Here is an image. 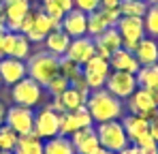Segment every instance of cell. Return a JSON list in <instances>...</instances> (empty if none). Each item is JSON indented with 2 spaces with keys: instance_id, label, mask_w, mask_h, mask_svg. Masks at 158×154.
I'll return each mask as SVG.
<instances>
[{
  "instance_id": "1",
  "label": "cell",
  "mask_w": 158,
  "mask_h": 154,
  "mask_svg": "<svg viewBox=\"0 0 158 154\" xmlns=\"http://www.w3.org/2000/svg\"><path fill=\"white\" fill-rule=\"evenodd\" d=\"M85 107H88V111H90V116L96 124L109 122V120H120L124 116V101L113 96L105 88L92 90L88 101H85Z\"/></svg>"
},
{
  "instance_id": "2",
  "label": "cell",
  "mask_w": 158,
  "mask_h": 154,
  "mask_svg": "<svg viewBox=\"0 0 158 154\" xmlns=\"http://www.w3.org/2000/svg\"><path fill=\"white\" fill-rule=\"evenodd\" d=\"M26 71H28V77L30 79H34L41 86H47L53 77L60 73V58L52 56L49 51L32 53V56H28Z\"/></svg>"
},
{
  "instance_id": "3",
  "label": "cell",
  "mask_w": 158,
  "mask_h": 154,
  "mask_svg": "<svg viewBox=\"0 0 158 154\" xmlns=\"http://www.w3.org/2000/svg\"><path fill=\"white\" fill-rule=\"evenodd\" d=\"M56 28H60V22H53L49 15H45L41 9L39 11H28V15L24 17V22L19 26V32L26 36L30 43H43L45 41V36L56 30Z\"/></svg>"
},
{
  "instance_id": "4",
  "label": "cell",
  "mask_w": 158,
  "mask_h": 154,
  "mask_svg": "<svg viewBox=\"0 0 158 154\" xmlns=\"http://www.w3.org/2000/svg\"><path fill=\"white\" fill-rule=\"evenodd\" d=\"M96 137H98V143L101 148L105 150H111V152H120L124 150L131 141L126 137V130L122 126V120H109V122H101L96 124Z\"/></svg>"
},
{
  "instance_id": "5",
  "label": "cell",
  "mask_w": 158,
  "mask_h": 154,
  "mask_svg": "<svg viewBox=\"0 0 158 154\" xmlns=\"http://www.w3.org/2000/svg\"><path fill=\"white\" fill-rule=\"evenodd\" d=\"M11 99H13L15 105L34 109L43 101V86L36 83L30 77H24L22 81H17L15 86H11Z\"/></svg>"
},
{
  "instance_id": "6",
  "label": "cell",
  "mask_w": 158,
  "mask_h": 154,
  "mask_svg": "<svg viewBox=\"0 0 158 154\" xmlns=\"http://www.w3.org/2000/svg\"><path fill=\"white\" fill-rule=\"evenodd\" d=\"M109 73H111L109 60L103 58V56H98V53H94V56L81 66V75L88 81L90 90H101V88H105V81H107V77H109Z\"/></svg>"
},
{
  "instance_id": "7",
  "label": "cell",
  "mask_w": 158,
  "mask_h": 154,
  "mask_svg": "<svg viewBox=\"0 0 158 154\" xmlns=\"http://www.w3.org/2000/svg\"><path fill=\"white\" fill-rule=\"evenodd\" d=\"M120 17H122L120 9H105V6H101V9L88 13V36L96 39V36L103 34L105 30L115 28V24L120 22Z\"/></svg>"
},
{
  "instance_id": "8",
  "label": "cell",
  "mask_w": 158,
  "mask_h": 154,
  "mask_svg": "<svg viewBox=\"0 0 158 154\" xmlns=\"http://www.w3.org/2000/svg\"><path fill=\"white\" fill-rule=\"evenodd\" d=\"M115 30L120 32L122 39V47L126 49H135L137 43L145 36V26H143V17H120V22L115 24Z\"/></svg>"
},
{
  "instance_id": "9",
  "label": "cell",
  "mask_w": 158,
  "mask_h": 154,
  "mask_svg": "<svg viewBox=\"0 0 158 154\" xmlns=\"http://www.w3.org/2000/svg\"><path fill=\"white\" fill-rule=\"evenodd\" d=\"M137 88H139V83H137L135 73H126V71H111L105 81V90H109L120 101H126Z\"/></svg>"
},
{
  "instance_id": "10",
  "label": "cell",
  "mask_w": 158,
  "mask_h": 154,
  "mask_svg": "<svg viewBox=\"0 0 158 154\" xmlns=\"http://www.w3.org/2000/svg\"><path fill=\"white\" fill-rule=\"evenodd\" d=\"M126 103H128L131 113H137V116H141L145 120H154L158 116V103L154 101L152 92L145 90V88H137L126 99Z\"/></svg>"
},
{
  "instance_id": "11",
  "label": "cell",
  "mask_w": 158,
  "mask_h": 154,
  "mask_svg": "<svg viewBox=\"0 0 158 154\" xmlns=\"http://www.w3.org/2000/svg\"><path fill=\"white\" fill-rule=\"evenodd\" d=\"M34 133L41 139H52L60 135V113H56L49 105L34 111Z\"/></svg>"
},
{
  "instance_id": "12",
  "label": "cell",
  "mask_w": 158,
  "mask_h": 154,
  "mask_svg": "<svg viewBox=\"0 0 158 154\" xmlns=\"http://www.w3.org/2000/svg\"><path fill=\"white\" fill-rule=\"evenodd\" d=\"M30 9H32L30 0H2L0 11H2L6 30L19 32V26H22V22H24V17L28 15Z\"/></svg>"
},
{
  "instance_id": "13",
  "label": "cell",
  "mask_w": 158,
  "mask_h": 154,
  "mask_svg": "<svg viewBox=\"0 0 158 154\" xmlns=\"http://www.w3.org/2000/svg\"><path fill=\"white\" fill-rule=\"evenodd\" d=\"M6 126H11L17 135H26L34 130V109L22 107V105H11L6 107Z\"/></svg>"
},
{
  "instance_id": "14",
  "label": "cell",
  "mask_w": 158,
  "mask_h": 154,
  "mask_svg": "<svg viewBox=\"0 0 158 154\" xmlns=\"http://www.w3.org/2000/svg\"><path fill=\"white\" fill-rule=\"evenodd\" d=\"M85 126H94V120H92V116H90L85 105L75 109V111L60 113V135L71 137L73 133H77L79 128H85Z\"/></svg>"
},
{
  "instance_id": "15",
  "label": "cell",
  "mask_w": 158,
  "mask_h": 154,
  "mask_svg": "<svg viewBox=\"0 0 158 154\" xmlns=\"http://www.w3.org/2000/svg\"><path fill=\"white\" fill-rule=\"evenodd\" d=\"M17 58V60H26L30 56V41L22 32H13L6 30L4 32V43H2V58Z\"/></svg>"
},
{
  "instance_id": "16",
  "label": "cell",
  "mask_w": 158,
  "mask_h": 154,
  "mask_svg": "<svg viewBox=\"0 0 158 154\" xmlns=\"http://www.w3.org/2000/svg\"><path fill=\"white\" fill-rule=\"evenodd\" d=\"M24 77H28L26 62L17 60V58H0V81L4 86H15L17 81H22Z\"/></svg>"
},
{
  "instance_id": "17",
  "label": "cell",
  "mask_w": 158,
  "mask_h": 154,
  "mask_svg": "<svg viewBox=\"0 0 158 154\" xmlns=\"http://www.w3.org/2000/svg\"><path fill=\"white\" fill-rule=\"evenodd\" d=\"M96 53V43L92 36H77V39H71V45H69V51H66V58L75 60L77 64H85L92 56Z\"/></svg>"
},
{
  "instance_id": "18",
  "label": "cell",
  "mask_w": 158,
  "mask_h": 154,
  "mask_svg": "<svg viewBox=\"0 0 158 154\" xmlns=\"http://www.w3.org/2000/svg\"><path fill=\"white\" fill-rule=\"evenodd\" d=\"M122 120V126L126 130V137H128V141L131 143H139V141H143L148 135H152L150 133V120H145V118H141V116H137V113H128V116H124V118H120Z\"/></svg>"
},
{
  "instance_id": "19",
  "label": "cell",
  "mask_w": 158,
  "mask_h": 154,
  "mask_svg": "<svg viewBox=\"0 0 158 154\" xmlns=\"http://www.w3.org/2000/svg\"><path fill=\"white\" fill-rule=\"evenodd\" d=\"M60 28H62L71 39L85 36V34H88V13H83V11H79V9H71V11L62 17Z\"/></svg>"
},
{
  "instance_id": "20",
  "label": "cell",
  "mask_w": 158,
  "mask_h": 154,
  "mask_svg": "<svg viewBox=\"0 0 158 154\" xmlns=\"http://www.w3.org/2000/svg\"><path fill=\"white\" fill-rule=\"evenodd\" d=\"M71 143L75 148V154H92L101 148L98 137H96V128L94 126H85L79 128L77 133L71 135Z\"/></svg>"
},
{
  "instance_id": "21",
  "label": "cell",
  "mask_w": 158,
  "mask_h": 154,
  "mask_svg": "<svg viewBox=\"0 0 158 154\" xmlns=\"http://www.w3.org/2000/svg\"><path fill=\"white\" fill-rule=\"evenodd\" d=\"M85 101H88V96H83L81 92H77L73 86H69L60 96L53 99L49 107H52L56 113H64V111H75V109H79V107H83Z\"/></svg>"
},
{
  "instance_id": "22",
  "label": "cell",
  "mask_w": 158,
  "mask_h": 154,
  "mask_svg": "<svg viewBox=\"0 0 158 154\" xmlns=\"http://www.w3.org/2000/svg\"><path fill=\"white\" fill-rule=\"evenodd\" d=\"M109 66H111V71H126V73H137L141 69L135 53L126 47H120L118 51H113L109 56Z\"/></svg>"
},
{
  "instance_id": "23",
  "label": "cell",
  "mask_w": 158,
  "mask_h": 154,
  "mask_svg": "<svg viewBox=\"0 0 158 154\" xmlns=\"http://www.w3.org/2000/svg\"><path fill=\"white\" fill-rule=\"evenodd\" d=\"M135 58L139 60L141 66H148V64H156L158 62V41L152 36H143L137 47L132 49Z\"/></svg>"
},
{
  "instance_id": "24",
  "label": "cell",
  "mask_w": 158,
  "mask_h": 154,
  "mask_svg": "<svg viewBox=\"0 0 158 154\" xmlns=\"http://www.w3.org/2000/svg\"><path fill=\"white\" fill-rule=\"evenodd\" d=\"M43 43H45V51H49L56 58H62V56H66V51H69L71 36H69L62 28H56V30H52V32L45 36Z\"/></svg>"
},
{
  "instance_id": "25",
  "label": "cell",
  "mask_w": 158,
  "mask_h": 154,
  "mask_svg": "<svg viewBox=\"0 0 158 154\" xmlns=\"http://www.w3.org/2000/svg\"><path fill=\"white\" fill-rule=\"evenodd\" d=\"M94 43H96V53L103 56V58H107V60H109V56H111L113 51H118L122 47L120 32H118L115 28H109L103 34H98V36L94 39Z\"/></svg>"
},
{
  "instance_id": "26",
  "label": "cell",
  "mask_w": 158,
  "mask_h": 154,
  "mask_svg": "<svg viewBox=\"0 0 158 154\" xmlns=\"http://www.w3.org/2000/svg\"><path fill=\"white\" fill-rule=\"evenodd\" d=\"M13 154H43V139L34 130L26 133V135H19Z\"/></svg>"
},
{
  "instance_id": "27",
  "label": "cell",
  "mask_w": 158,
  "mask_h": 154,
  "mask_svg": "<svg viewBox=\"0 0 158 154\" xmlns=\"http://www.w3.org/2000/svg\"><path fill=\"white\" fill-rule=\"evenodd\" d=\"M73 9V0H41V11L49 15L53 22H62V17Z\"/></svg>"
},
{
  "instance_id": "28",
  "label": "cell",
  "mask_w": 158,
  "mask_h": 154,
  "mask_svg": "<svg viewBox=\"0 0 158 154\" xmlns=\"http://www.w3.org/2000/svg\"><path fill=\"white\" fill-rule=\"evenodd\" d=\"M43 154H75V148L71 143V137L58 135L43 141Z\"/></svg>"
},
{
  "instance_id": "29",
  "label": "cell",
  "mask_w": 158,
  "mask_h": 154,
  "mask_svg": "<svg viewBox=\"0 0 158 154\" xmlns=\"http://www.w3.org/2000/svg\"><path fill=\"white\" fill-rule=\"evenodd\" d=\"M137 83L139 88H145V90H152L158 86V62L156 64H148V66H141L137 73Z\"/></svg>"
},
{
  "instance_id": "30",
  "label": "cell",
  "mask_w": 158,
  "mask_h": 154,
  "mask_svg": "<svg viewBox=\"0 0 158 154\" xmlns=\"http://www.w3.org/2000/svg\"><path fill=\"white\" fill-rule=\"evenodd\" d=\"M148 2L145 0H120V13L124 17H143L148 11Z\"/></svg>"
},
{
  "instance_id": "31",
  "label": "cell",
  "mask_w": 158,
  "mask_h": 154,
  "mask_svg": "<svg viewBox=\"0 0 158 154\" xmlns=\"http://www.w3.org/2000/svg\"><path fill=\"white\" fill-rule=\"evenodd\" d=\"M143 26H145V34L158 39V4H150L145 15H143Z\"/></svg>"
},
{
  "instance_id": "32",
  "label": "cell",
  "mask_w": 158,
  "mask_h": 154,
  "mask_svg": "<svg viewBox=\"0 0 158 154\" xmlns=\"http://www.w3.org/2000/svg\"><path fill=\"white\" fill-rule=\"evenodd\" d=\"M17 139H19V135L13 128L2 124L0 126V152H13L17 146Z\"/></svg>"
},
{
  "instance_id": "33",
  "label": "cell",
  "mask_w": 158,
  "mask_h": 154,
  "mask_svg": "<svg viewBox=\"0 0 158 154\" xmlns=\"http://www.w3.org/2000/svg\"><path fill=\"white\" fill-rule=\"evenodd\" d=\"M60 75L64 79H69V81H73L75 77L81 75V64H77L75 60H71L66 56H62L60 58Z\"/></svg>"
},
{
  "instance_id": "34",
  "label": "cell",
  "mask_w": 158,
  "mask_h": 154,
  "mask_svg": "<svg viewBox=\"0 0 158 154\" xmlns=\"http://www.w3.org/2000/svg\"><path fill=\"white\" fill-rule=\"evenodd\" d=\"M69 86H71V81H69V79H64V77L58 73V75H56L52 81H49V83L45 86V90H47V92L52 94L53 99H56V96H60V94H62V92H64V90H66Z\"/></svg>"
},
{
  "instance_id": "35",
  "label": "cell",
  "mask_w": 158,
  "mask_h": 154,
  "mask_svg": "<svg viewBox=\"0 0 158 154\" xmlns=\"http://www.w3.org/2000/svg\"><path fill=\"white\" fill-rule=\"evenodd\" d=\"M73 9H79L83 13H92L101 9V0H73Z\"/></svg>"
},
{
  "instance_id": "36",
  "label": "cell",
  "mask_w": 158,
  "mask_h": 154,
  "mask_svg": "<svg viewBox=\"0 0 158 154\" xmlns=\"http://www.w3.org/2000/svg\"><path fill=\"white\" fill-rule=\"evenodd\" d=\"M137 146H139V150L143 154H158V141L152 135H148V137H145L143 141H139Z\"/></svg>"
},
{
  "instance_id": "37",
  "label": "cell",
  "mask_w": 158,
  "mask_h": 154,
  "mask_svg": "<svg viewBox=\"0 0 158 154\" xmlns=\"http://www.w3.org/2000/svg\"><path fill=\"white\" fill-rule=\"evenodd\" d=\"M71 86H73V88H75L77 92H81L83 96H90V92H92V90H90V86H88V81L83 79V75L75 77V79L71 81Z\"/></svg>"
},
{
  "instance_id": "38",
  "label": "cell",
  "mask_w": 158,
  "mask_h": 154,
  "mask_svg": "<svg viewBox=\"0 0 158 154\" xmlns=\"http://www.w3.org/2000/svg\"><path fill=\"white\" fill-rule=\"evenodd\" d=\"M118 154H143V152L139 150V146H135V143H128L124 150H120Z\"/></svg>"
},
{
  "instance_id": "39",
  "label": "cell",
  "mask_w": 158,
  "mask_h": 154,
  "mask_svg": "<svg viewBox=\"0 0 158 154\" xmlns=\"http://www.w3.org/2000/svg\"><path fill=\"white\" fill-rule=\"evenodd\" d=\"M150 133H152V137L158 141V116L154 120H150Z\"/></svg>"
},
{
  "instance_id": "40",
  "label": "cell",
  "mask_w": 158,
  "mask_h": 154,
  "mask_svg": "<svg viewBox=\"0 0 158 154\" xmlns=\"http://www.w3.org/2000/svg\"><path fill=\"white\" fill-rule=\"evenodd\" d=\"M101 6H105V9H118L120 0H101Z\"/></svg>"
},
{
  "instance_id": "41",
  "label": "cell",
  "mask_w": 158,
  "mask_h": 154,
  "mask_svg": "<svg viewBox=\"0 0 158 154\" xmlns=\"http://www.w3.org/2000/svg\"><path fill=\"white\" fill-rule=\"evenodd\" d=\"M4 120H6V107H4V103H0V126L4 124Z\"/></svg>"
},
{
  "instance_id": "42",
  "label": "cell",
  "mask_w": 158,
  "mask_h": 154,
  "mask_svg": "<svg viewBox=\"0 0 158 154\" xmlns=\"http://www.w3.org/2000/svg\"><path fill=\"white\" fill-rule=\"evenodd\" d=\"M4 32H6V30H0V58H2V43H4Z\"/></svg>"
},
{
  "instance_id": "43",
  "label": "cell",
  "mask_w": 158,
  "mask_h": 154,
  "mask_svg": "<svg viewBox=\"0 0 158 154\" xmlns=\"http://www.w3.org/2000/svg\"><path fill=\"white\" fill-rule=\"evenodd\" d=\"M92 154H115V152H111V150H105V148H98L96 152H92Z\"/></svg>"
},
{
  "instance_id": "44",
  "label": "cell",
  "mask_w": 158,
  "mask_h": 154,
  "mask_svg": "<svg viewBox=\"0 0 158 154\" xmlns=\"http://www.w3.org/2000/svg\"><path fill=\"white\" fill-rule=\"evenodd\" d=\"M150 92H152V96H154V101L158 103V86H156V88H152V90H150Z\"/></svg>"
},
{
  "instance_id": "45",
  "label": "cell",
  "mask_w": 158,
  "mask_h": 154,
  "mask_svg": "<svg viewBox=\"0 0 158 154\" xmlns=\"http://www.w3.org/2000/svg\"><path fill=\"white\" fill-rule=\"evenodd\" d=\"M0 30H6V26H4V17H2V11H0Z\"/></svg>"
},
{
  "instance_id": "46",
  "label": "cell",
  "mask_w": 158,
  "mask_h": 154,
  "mask_svg": "<svg viewBox=\"0 0 158 154\" xmlns=\"http://www.w3.org/2000/svg\"><path fill=\"white\" fill-rule=\"evenodd\" d=\"M148 4H158V0H145Z\"/></svg>"
},
{
  "instance_id": "47",
  "label": "cell",
  "mask_w": 158,
  "mask_h": 154,
  "mask_svg": "<svg viewBox=\"0 0 158 154\" xmlns=\"http://www.w3.org/2000/svg\"><path fill=\"white\" fill-rule=\"evenodd\" d=\"M0 154H13V152H0Z\"/></svg>"
},
{
  "instance_id": "48",
  "label": "cell",
  "mask_w": 158,
  "mask_h": 154,
  "mask_svg": "<svg viewBox=\"0 0 158 154\" xmlns=\"http://www.w3.org/2000/svg\"><path fill=\"white\" fill-rule=\"evenodd\" d=\"M0 88H2V81H0Z\"/></svg>"
},
{
  "instance_id": "49",
  "label": "cell",
  "mask_w": 158,
  "mask_h": 154,
  "mask_svg": "<svg viewBox=\"0 0 158 154\" xmlns=\"http://www.w3.org/2000/svg\"><path fill=\"white\" fill-rule=\"evenodd\" d=\"M0 2H2V0H0Z\"/></svg>"
},
{
  "instance_id": "50",
  "label": "cell",
  "mask_w": 158,
  "mask_h": 154,
  "mask_svg": "<svg viewBox=\"0 0 158 154\" xmlns=\"http://www.w3.org/2000/svg\"><path fill=\"white\" fill-rule=\"evenodd\" d=\"M156 41H158V39H156Z\"/></svg>"
}]
</instances>
